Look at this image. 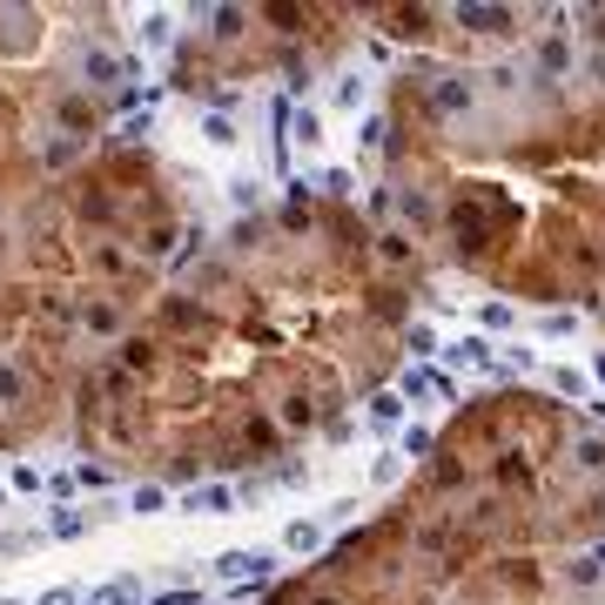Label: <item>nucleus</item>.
I'll return each mask as SVG.
<instances>
[{
    "mask_svg": "<svg viewBox=\"0 0 605 605\" xmlns=\"http://www.w3.org/2000/svg\"><path fill=\"white\" fill-rule=\"evenodd\" d=\"M323 202L290 195L176 263L74 397V444L129 477H222L276 458L330 411L310 323Z\"/></svg>",
    "mask_w": 605,
    "mask_h": 605,
    "instance_id": "obj_1",
    "label": "nucleus"
},
{
    "mask_svg": "<svg viewBox=\"0 0 605 605\" xmlns=\"http://www.w3.org/2000/svg\"><path fill=\"white\" fill-rule=\"evenodd\" d=\"M182 235V182L121 135L0 209V451L74 424L88 371L176 276Z\"/></svg>",
    "mask_w": 605,
    "mask_h": 605,
    "instance_id": "obj_2",
    "label": "nucleus"
},
{
    "mask_svg": "<svg viewBox=\"0 0 605 605\" xmlns=\"http://www.w3.org/2000/svg\"><path fill=\"white\" fill-rule=\"evenodd\" d=\"M129 81L108 8H0V209L108 148Z\"/></svg>",
    "mask_w": 605,
    "mask_h": 605,
    "instance_id": "obj_3",
    "label": "nucleus"
}]
</instances>
